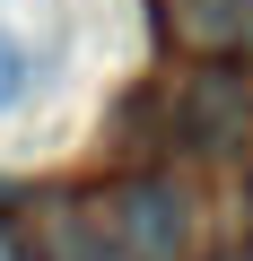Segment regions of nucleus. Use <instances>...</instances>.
Here are the masks:
<instances>
[{"instance_id":"f257e3e1","label":"nucleus","mask_w":253,"mask_h":261,"mask_svg":"<svg viewBox=\"0 0 253 261\" xmlns=\"http://www.w3.org/2000/svg\"><path fill=\"white\" fill-rule=\"evenodd\" d=\"M105 226L122 235V252H131V261H175L192 218H183V192H175V183H157V174H131V183L105 200Z\"/></svg>"},{"instance_id":"f03ea898","label":"nucleus","mask_w":253,"mask_h":261,"mask_svg":"<svg viewBox=\"0 0 253 261\" xmlns=\"http://www.w3.org/2000/svg\"><path fill=\"white\" fill-rule=\"evenodd\" d=\"M244 122H253V87H244L236 70H201V79H183V96H175V130H183L192 148H236Z\"/></svg>"},{"instance_id":"7ed1b4c3","label":"nucleus","mask_w":253,"mask_h":261,"mask_svg":"<svg viewBox=\"0 0 253 261\" xmlns=\"http://www.w3.org/2000/svg\"><path fill=\"white\" fill-rule=\"evenodd\" d=\"M166 18H175V35H183V44L227 53V44H244V35H253V0H166Z\"/></svg>"},{"instance_id":"20e7f679","label":"nucleus","mask_w":253,"mask_h":261,"mask_svg":"<svg viewBox=\"0 0 253 261\" xmlns=\"http://www.w3.org/2000/svg\"><path fill=\"white\" fill-rule=\"evenodd\" d=\"M53 261H131V252H122V235H113L105 218H96V226H87V218H70V226L53 235Z\"/></svg>"},{"instance_id":"39448f33","label":"nucleus","mask_w":253,"mask_h":261,"mask_svg":"<svg viewBox=\"0 0 253 261\" xmlns=\"http://www.w3.org/2000/svg\"><path fill=\"white\" fill-rule=\"evenodd\" d=\"M27 96H35V53H27L9 27H0V113H18Z\"/></svg>"},{"instance_id":"423d86ee","label":"nucleus","mask_w":253,"mask_h":261,"mask_svg":"<svg viewBox=\"0 0 253 261\" xmlns=\"http://www.w3.org/2000/svg\"><path fill=\"white\" fill-rule=\"evenodd\" d=\"M0 261H35V252H27V235H18V226H0Z\"/></svg>"},{"instance_id":"0eeeda50","label":"nucleus","mask_w":253,"mask_h":261,"mask_svg":"<svg viewBox=\"0 0 253 261\" xmlns=\"http://www.w3.org/2000/svg\"><path fill=\"white\" fill-rule=\"evenodd\" d=\"M227 261H244V252H227Z\"/></svg>"}]
</instances>
